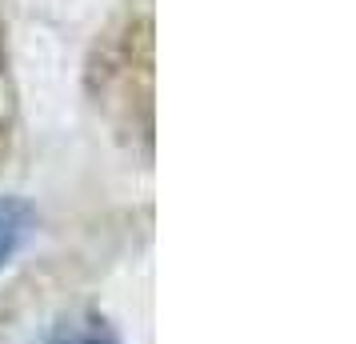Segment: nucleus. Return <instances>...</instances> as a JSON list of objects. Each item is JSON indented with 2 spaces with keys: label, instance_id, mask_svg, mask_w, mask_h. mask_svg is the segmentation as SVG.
<instances>
[{
  "label": "nucleus",
  "instance_id": "f257e3e1",
  "mask_svg": "<svg viewBox=\"0 0 356 344\" xmlns=\"http://www.w3.org/2000/svg\"><path fill=\"white\" fill-rule=\"evenodd\" d=\"M24 232H29V208L13 197H0V264L17 252Z\"/></svg>",
  "mask_w": 356,
  "mask_h": 344
},
{
  "label": "nucleus",
  "instance_id": "f03ea898",
  "mask_svg": "<svg viewBox=\"0 0 356 344\" xmlns=\"http://www.w3.org/2000/svg\"><path fill=\"white\" fill-rule=\"evenodd\" d=\"M49 344H113V336L100 320H65Z\"/></svg>",
  "mask_w": 356,
  "mask_h": 344
}]
</instances>
